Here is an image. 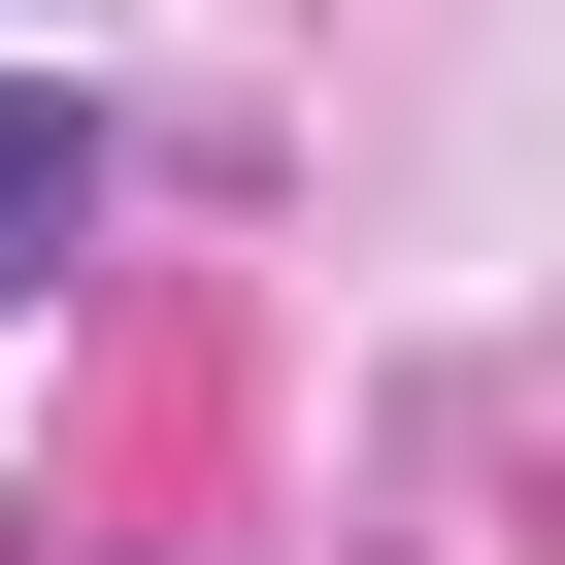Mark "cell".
<instances>
[{
  "label": "cell",
  "mask_w": 565,
  "mask_h": 565,
  "mask_svg": "<svg viewBox=\"0 0 565 565\" xmlns=\"http://www.w3.org/2000/svg\"><path fill=\"white\" fill-rule=\"evenodd\" d=\"M67 200H100V134H67L34 67H0V266H67Z\"/></svg>",
  "instance_id": "1"
}]
</instances>
